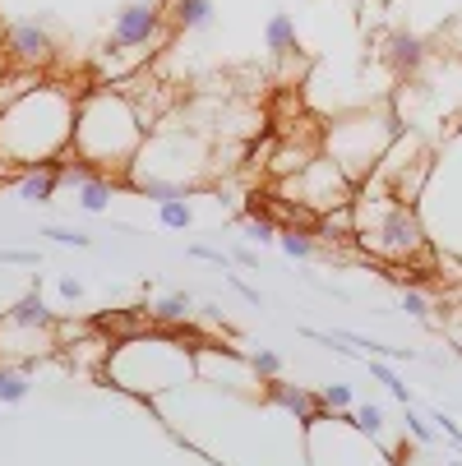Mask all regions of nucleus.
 <instances>
[{
  "instance_id": "f257e3e1",
  "label": "nucleus",
  "mask_w": 462,
  "mask_h": 466,
  "mask_svg": "<svg viewBox=\"0 0 462 466\" xmlns=\"http://www.w3.org/2000/svg\"><path fill=\"white\" fill-rule=\"evenodd\" d=\"M144 139H149V125L139 120V111H135V102H129L120 88H93V93H84L79 102H75V139H70V153L84 162V167H93L98 176H125L129 171V162L139 157V148H144Z\"/></svg>"
},
{
  "instance_id": "f03ea898",
  "label": "nucleus",
  "mask_w": 462,
  "mask_h": 466,
  "mask_svg": "<svg viewBox=\"0 0 462 466\" xmlns=\"http://www.w3.org/2000/svg\"><path fill=\"white\" fill-rule=\"evenodd\" d=\"M75 102L56 84H37L19 102L0 111V157L15 167L60 162L75 139Z\"/></svg>"
},
{
  "instance_id": "7ed1b4c3",
  "label": "nucleus",
  "mask_w": 462,
  "mask_h": 466,
  "mask_svg": "<svg viewBox=\"0 0 462 466\" xmlns=\"http://www.w3.org/2000/svg\"><path fill=\"white\" fill-rule=\"evenodd\" d=\"M352 218H356V245L384 263V268H416L430 254L426 222L412 204L393 198L379 180H365L352 198Z\"/></svg>"
},
{
  "instance_id": "20e7f679",
  "label": "nucleus",
  "mask_w": 462,
  "mask_h": 466,
  "mask_svg": "<svg viewBox=\"0 0 462 466\" xmlns=\"http://www.w3.org/2000/svg\"><path fill=\"white\" fill-rule=\"evenodd\" d=\"M190 374H194V342H180V338H171V332H162V328L144 332V338L116 342L107 365H102V379L116 383L120 392H129V397L171 392Z\"/></svg>"
},
{
  "instance_id": "39448f33",
  "label": "nucleus",
  "mask_w": 462,
  "mask_h": 466,
  "mask_svg": "<svg viewBox=\"0 0 462 466\" xmlns=\"http://www.w3.org/2000/svg\"><path fill=\"white\" fill-rule=\"evenodd\" d=\"M393 139H398V125H393V116L384 106L352 111V116H338L334 125H328L323 157L334 162L352 185H365L375 176V167L384 162V153H388Z\"/></svg>"
},
{
  "instance_id": "423d86ee",
  "label": "nucleus",
  "mask_w": 462,
  "mask_h": 466,
  "mask_svg": "<svg viewBox=\"0 0 462 466\" xmlns=\"http://www.w3.org/2000/svg\"><path fill=\"white\" fill-rule=\"evenodd\" d=\"M278 194L287 198V204H296L301 213L310 218H323V213H334V208H352V198H356V185L328 162L323 153H314L296 176H287L278 185Z\"/></svg>"
},
{
  "instance_id": "0eeeda50",
  "label": "nucleus",
  "mask_w": 462,
  "mask_h": 466,
  "mask_svg": "<svg viewBox=\"0 0 462 466\" xmlns=\"http://www.w3.org/2000/svg\"><path fill=\"white\" fill-rule=\"evenodd\" d=\"M204 157H209V148L194 135H149L125 176H158V180L190 185L194 171H204Z\"/></svg>"
},
{
  "instance_id": "6e6552de",
  "label": "nucleus",
  "mask_w": 462,
  "mask_h": 466,
  "mask_svg": "<svg viewBox=\"0 0 462 466\" xmlns=\"http://www.w3.org/2000/svg\"><path fill=\"white\" fill-rule=\"evenodd\" d=\"M167 5L162 0H129L120 5V15L111 19V42L107 51H120V56H149L162 46L167 37Z\"/></svg>"
},
{
  "instance_id": "1a4fd4ad",
  "label": "nucleus",
  "mask_w": 462,
  "mask_h": 466,
  "mask_svg": "<svg viewBox=\"0 0 462 466\" xmlns=\"http://www.w3.org/2000/svg\"><path fill=\"white\" fill-rule=\"evenodd\" d=\"M42 356H56V328H24V323L0 319V360L5 365L19 360L33 374V365Z\"/></svg>"
},
{
  "instance_id": "9d476101",
  "label": "nucleus",
  "mask_w": 462,
  "mask_h": 466,
  "mask_svg": "<svg viewBox=\"0 0 462 466\" xmlns=\"http://www.w3.org/2000/svg\"><path fill=\"white\" fill-rule=\"evenodd\" d=\"M5 51L15 56V65H24V70H37V65H46L56 56V42H51L46 24H37V19H10L5 24Z\"/></svg>"
},
{
  "instance_id": "9b49d317",
  "label": "nucleus",
  "mask_w": 462,
  "mask_h": 466,
  "mask_svg": "<svg viewBox=\"0 0 462 466\" xmlns=\"http://www.w3.org/2000/svg\"><path fill=\"white\" fill-rule=\"evenodd\" d=\"M263 397H269L273 407H282V411H292L301 425H314L319 416H334V411H323V402H319V392H310V388H296V383H282V379H273V383H263Z\"/></svg>"
},
{
  "instance_id": "f8f14e48",
  "label": "nucleus",
  "mask_w": 462,
  "mask_h": 466,
  "mask_svg": "<svg viewBox=\"0 0 462 466\" xmlns=\"http://www.w3.org/2000/svg\"><path fill=\"white\" fill-rule=\"evenodd\" d=\"M56 189H60V162H37L15 171V194L24 204H51Z\"/></svg>"
},
{
  "instance_id": "ddd939ff",
  "label": "nucleus",
  "mask_w": 462,
  "mask_h": 466,
  "mask_svg": "<svg viewBox=\"0 0 462 466\" xmlns=\"http://www.w3.org/2000/svg\"><path fill=\"white\" fill-rule=\"evenodd\" d=\"M384 65H393L398 75H416L421 65H426V37L421 33H407V28H393L384 37Z\"/></svg>"
},
{
  "instance_id": "4468645a",
  "label": "nucleus",
  "mask_w": 462,
  "mask_h": 466,
  "mask_svg": "<svg viewBox=\"0 0 462 466\" xmlns=\"http://www.w3.org/2000/svg\"><path fill=\"white\" fill-rule=\"evenodd\" d=\"M5 319H10V323H24V328H56V309L42 300L37 282H33V287L5 309Z\"/></svg>"
},
{
  "instance_id": "2eb2a0df",
  "label": "nucleus",
  "mask_w": 462,
  "mask_h": 466,
  "mask_svg": "<svg viewBox=\"0 0 462 466\" xmlns=\"http://www.w3.org/2000/svg\"><path fill=\"white\" fill-rule=\"evenodd\" d=\"M194 309H200V300H194L190 291H167L149 305V319H153V328H180Z\"/></svg>"
},
{
  "instance_id": "dca6fc26",
  "label": "nucleus",
  "mask_w": 462,
  "mask_h": 466,
  "mask_svg": "<svg viewBox=\"0 0 462 466\" xmlns=\"http://www.w3.org/2000/svg\"><path fill=\"white\" fill-rule=\"evenodd\" d=\"M263 46H269V56H296L301 51V33H296V19L287 10H278L269 24H263Z\"/></svg>"
},
{
  "instance_id": "f3484780",
  "label": "nucleus",
  "mask_w": 462,
  "mask_h": 466,
  "mask_svg": "<svg viewBox=\"0 0 462 466\" xmlns=\"http://www.w3.org/2000/svg\"><path fill=\"white\" fill-rule=\"evenodd\" d=\"M116 189H120V180L116 176H88L79 189H75V204L84 208V213H107L111 208V198H116Z\"/></svg>"
},
{
  "instance_id": "a211bd4d",
  "label": "nucleus",
  "mask_w": 462,
  "mask_h": 466,
  "mask_svg": "<svg viewBox=\"0 0 462 466\" xmlns=\"http://www.w3.org/2000/svg\"><path fill=\"white\" fill-rule=\"evenodd\" d=\"M213 0H171V10H167V24L171 28H190V33H200L213 24Z\"/></svg>"
},
{
  "instance_id": "6ab92c4d",
  "label": "nucleus",
  "mask_w": 462,
  "mask_h": 466,
  "mask_svg": "<svg viewBox=\"0 0 462 466\" xmlns=\"http://www.w3.org/2000/svg\"><path fill=\"white\" fill-rule=\"evenodd\" d=\"M236 222H241V236L250 240V245H278V218H269L263 208H245V213H236Z\"/></svg>"
},
{
  "instance_id": "aec40b11",
  "label": "nucleus",
  "mask_w": 462,
  "mask_h": 466,
  "mask_svg": "<svg viewBox=\"0 0 462 466\" xmlns=\"http://www.w3.org/2000/svg\"><path fill=\"white\" fill-rule=\"evenodd\" d=\"M278 249H282L287 258H296V263H310V258L319 254V240H314L310 231H301V227H282V231H278Z\"/></svg>"
},
{
  "instance_id": "412c9836",
  "label": "nucleus",
  "mask_w": 462,
  "mask_h": 466,
  "mask_svg": "<svg viewBox=\"0 0 462 466\" xmlns=\"http://www.w3.org/2000/svg\"><path fill=\"white\" fill-rule=\"evenodd\" d=\"M24 397H28V370L0 360V402H5V407H19Z\"/></svg>"
},
{
  "instance_id": "4be33fe9",
  "label": "nucleus",
  "mask_w": 462,
  "mask_h": 466,
  "mask_svg": "<svg viewBox=\"0 0 462 466\" xmlns=\"http://www.w3.org/2000/svg\"><path fill=\"white\" fill-rule=\"evenodd\" d=\"M245 365H250L254 383H273V379H282V356H278L273 347H259V351H250V356H245Z\"/></svg>"
},
{
  "instance_id": "5701e85b",
  "label": "nucleus",
  "mask_w": 462,
  "mask_h": 466,
  "mask_svg": "<svg viewBox=\"0 0 462 466\" xmlns=\"http://www.w3.org/2000/svg\"><path fill=\"white\" fill-rule=\"evenodd\" d=\"M398 309H403L407 319H421V323H430V314H435V296H430V291H421V287H403V296H398Z\"/></svg>"
},
{
  "instance_id": "b1692460",
  "label": "nucleus",
  "mask_w": 462,
  "mask_h": 466,
  "mask_svg": "<svg viewBox=\"0 0 462 466\" xmlns=\"http://www.w3.org/2000/svg\"><path fill=\"white\" fill-rule=\"evenodd\" d=\"M158 227H167V231H185V227H194L190 198H171V204H158Z\"/></svg>"
},
{
  "instance_id": "393cba45",
  "label": "nucleus",
  "mask_w": 462,
  "mask_h": 466,
  "mask_svg": "<svg viewBox=\"0 0 462 466\" xmlns=\"http://www.w3.org/2000/svg\"><path fill=\"white\" fill-rule=\"evenodd\" d=\"M370 379H379V383H384V388H388L393 397H398V402H403V407H407V402H412V397H416V392H412V388H407V383L398 379V370H393L388 360H370Z\"/></svg>"
},
{
  "instance_id": "a878e982",
  "label": "nucleus",
  "mask_w": 462,
  "mask_h": 466,
  "mask_svg": "<svg viewBox=\"0 0 462 466\" xmlns=\"http://www.w3.org/2000/svg\"><path fill=\"white\" fill-rule=\"evenodd\" d=\"M319 402H323V411H352L356 388L352 383H328V388H319Z\"/></svg>"
},
{
  "instance_id": "bb28decb",
  "label": "nucleus",
  "mask_w": 462,
  "mask_h": 466,
  "mask_svg": "<svg viewBox=\"0 0 462 466\" xmlns=\"http://www.w3.org/2000/svg\"><path fill=\"white\" fill-rule=\"evenodd\" d=\"M42 236H46V240H60V245H70V249H88V245H93L84 231H75V227H56V222H46Z\"/></svg>"
},
{
  "instance_id": "cd10ccee",
  "label": "nucleus",
  "mask_w": 462,
  "mask_h": 466,
  "mask_svg": "<svg viewBox=\"0 0 462 466\" xmlns=\"http://www.w3.org/2000/svg\"><path fill=\"white\" fill-rule=\"evenodd\" d=\"M352 425H356V430H365V434L375 439V434L384 430V411H379L375 402H365V407H356V411H352Z\"/></svg>"
},
{
  "instance_id": "c85d7f7f",
  "label": "nucleus",
  "mask_w": 462,
  "mask_h": 466,
  "mask_svg": "<svg viewBox=\"0 0 462 466\" xmlns=\"http://www.w3.org/2000/svg\"><path fill=\"white\" fill-rule=\"evenodd\" d=\"M185 254L200 258V263H213V268H222V273H236V268H231V254H222V249H213V245H190Z\"/></svg>"
},
{
  "instance_id": "c756f323",
  "label": "nucleus",
  "mask_w": 462,
  "mask_h": 466,
  "mask_svg": "<svg viewBox=\"0 0 462 466\" xmlns=\"http://www.w3.org/2000/svg\"><path fill=\"white\" fill-rule=\"evenodd\" d=\"M0 263L5 268H42V254L37 249H0Z\"/></svg>"
},
{
  "instance_id": "7c9ffc66",
  "label": "nucleus",
  "mask_w": 462,
  "mask_h": 466,
  "mask_svg": "<svg viewBox=\"0 0 462 466\" xmlns=\"http://www.w3.org/2000/svg\"><path fill=\"white\" fill-rule=\"evenodd\" d=\"M56 296H60L65 305H79V300L88 296V287H84V278H56Z\"/></svg>"
},
{
  "instance_id": "2f4dec72",
  "label": "nucleus",
  "mask_w": 462,
  "mask_h": 466,
  "mask_svg": "<svg viewBox=\"0 0 462 466\" xmlns=\"http://www.w3.org/2000/svg\"><path fill=\"white\" fill-rule=\"evenodd\" d=\"M407 434H412L421 448H430V443H435V425H430L426 416H416V411H407Z\"/></svg>"
},
{
  "instance_id": "473e14b6",
  "label": "nucleus",
  "mask_w": 462,
  "mask_h": 466,
  "mask_svg": "<svg viewBox=\"0 0 462 466\" xmlns=\"http://www.w3.org/2000/svg\"><path fill=\"white\" fill-rule=\"evenodd\" d=\"M426 420H430V425H435V430H444V439H448V443H453V448H462V430H457V420H453V416H448V411H430V416H426Z\"/></svg>"
},
{
  "instance_id": "72a5a7b5",
  "label": "nucleus",
  "mask_w": 462,
  "mask_h": 466,
  "mask_svg": "<svg viewBox=\"0 0 462 466\" xmlns=\"http://www.w3.org/2000/svg\"><path fill=\"white\" fill-rule=\"evenodd\" d=\"M227 282H231V291H236V296H241L250 309H263V296H259L250 282H241V273H227Z\"/></svg>"
},
{
  "instance_id": "f704fd0d",
  "label": "nucleus",
  "mask_w": 462,
  "mask_h": 466,
  "mask_svg": "<svg viewBox=\"0 0 462 466\" xmlns=\"http://www.w3.org/2000/svg\"><path fill=\"white\" fill-rule=\"evenodd\" d=\"M231 268H259V254L250 245H231Z\"/></svg>"
},
{
  "instance_id": "c9c22d12",
  "label": "nucleus",
  "mask_w": 462,
  "mask_h": 466,
  "mask_svg": "<svg viewBox=\"0 0 462 466\" xmlns=\"http://www.w3.org/2000/svg\"><path fill=\"white\" fill-rule=\"evenodd\" d=\"M444 466H462V457H448V461H444Z\"/></svg>"
}]
</instances>
